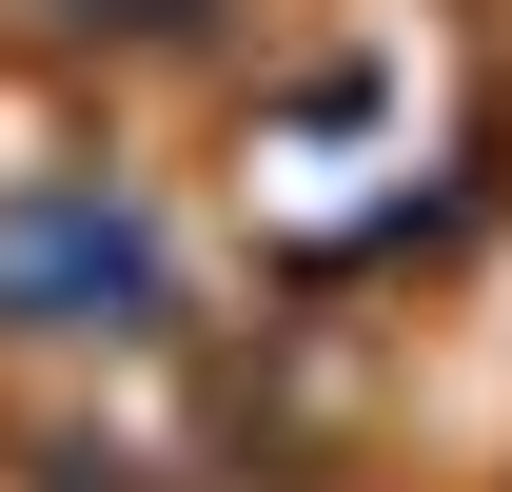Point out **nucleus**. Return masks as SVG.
<instances>
[{
    "instance_id": "1",
    "label": "nucleus",
    "mask_w": 512,
    "mask_h": 492,
    "mask_svg": "<svg viewBox=\"0 0 512 492\" xmlns=\"http://www.w3.org/2000/svg\"><path fill=\"white\" fill-rule=\"evenodd\" d=\"M99 296H158V237L138 217H99V197L0 217V315H99Z\"/></svg>"
}]
</instances>
